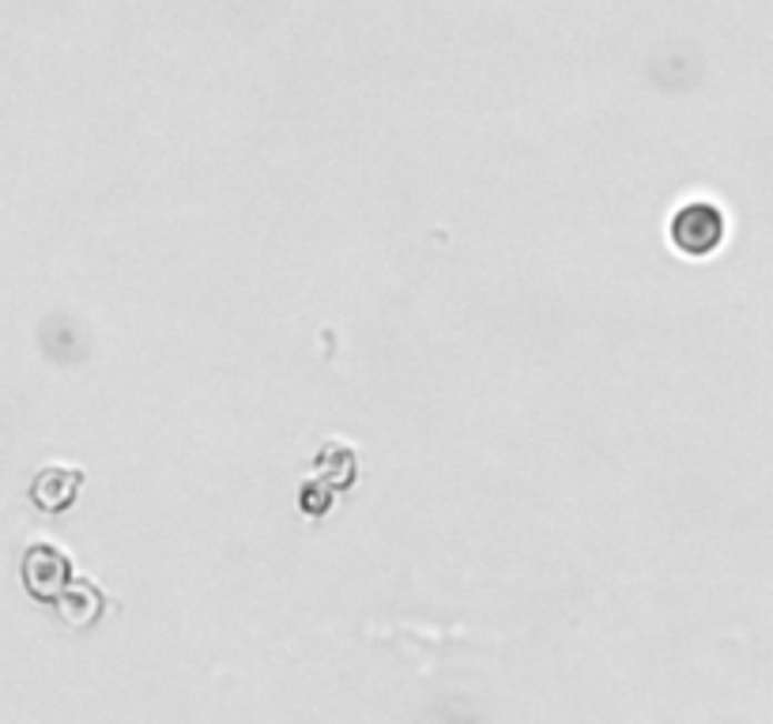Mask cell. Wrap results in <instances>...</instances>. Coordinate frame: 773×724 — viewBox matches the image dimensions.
Segmentation results:
<instances>
[{
    "label": "cell",
    "instance_id": "cell-1",
    "mask_svg": "<svg viewBox=\"0 0 773 724\" xmlns=\"http://www.w3.org/2000/svg\"><path fill=\"white\" fill-rule=\"evenodd\" d=\"M672 234L675 250L686 257H705L721 245L724 238V215L713 204H683L680 212L672 215Z\"/></svg>",
    "mask_w": 773,
    "mask_h": 724
},
{
    "label": "cell",
    "instance_id": "cell-2",
    "mask_svg": "<svg viewBox=\"0 0 773 724\" xmlns=\"http://www.w3.org/2000/svg\"><path fill=\"white\" fill-rule=\"evenodd\" d=\"M72 581V562L53 543H34L23 555V585L34 600H57Z\"/></svg>",
    "mask_w": 773,
    "mask_h": 724
},
{
    "label": "cell",
    "instance_id": "cell-3",
    "mask_svg": "<svg viewBox=\"0 0 773 724\" xmlns=\"http://www.w3.org/2000/svg\"><path fill=\"white\" fill-rule=\"evenodd\" d=\"M80 483H83V472L80 469H61V464H53V469H42L34 475L31 483V502L38 510L46 513H61L69 510L76 502V494H80Z\"/></svg>",
    "mask_w": 773,
    "mask_h": 724
},
{
    "label": "cell",
    "instance_id": "cell-4",
    "mask_svg": "<svg viewBox=\"0 0 773 724\" xmlns=\"http://www.w3.org/2000/svg\"><path fill=\"white\" fill-rule=\"evenodd\" d=\"M57 612H61L64 623L72 626H88L94 615L102 612V596L99 589L88 585V581H69L61 596H57Z\"/></svg>",
    "mask_w": 773,
    "mask_h": 724
}]
</instances>
